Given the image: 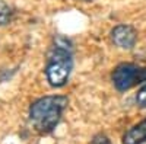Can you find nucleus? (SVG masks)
<instances>
[{"label":"nucleus","mask_w":146,"mask_h":144,"mask_svg":"<svg viewBox=\"0 0 146 144\" xmlns=\"http://www.w3.org/2000/svg\"><path fill=\"white\" fill-rule=\"evenodd\" d=\"M111 79L117 90L126 92L146 82V67H140L131 63H123L114 68Z\"/></svg>","instance_id":"7ed1b4c3"},{"label":"nucleus","mask_w":146,"mask_h":144,"mask_svg":"<svg viewBox=\"0 0 146 144\" xmlns=\"http://www.w3.org/2000/svg\"><path fill=\"white\" fill-rule=\"evenodd\" d=\"M12 16H13V9H12L6 2L0 0V26L9 23Z\"/></svg>","instance_id":"423d86ee"},{"label":"nucleus","mask_w":146,"mask_h":144,"mask_svg":"<svg viewBox=\"0 0 146 144\" xmlns=\"http://www.w3.org/2000/svg\"><path fill=\"white\" fill-rule=\"evenodd\" d=\"M73 60L70 50L64 45H57L45 66V77L53 87H63L72 73Z\"/></svg>","instance_id":"f03ea898"},{"label":"nucleus","mask_w":146,"mask_h":144,"mask_svg":"<svg viewBox=\"0 0 146 144\" xmlns=\"http://www.w3.org/2000/svg\"><path fill=\"white\" fill-rule=\"evenodd\" d=\"M113 42L123 50H131L137 41V34L130 25H117L111 31Z\"/></svg>","instance_id":"20e7f679"},{"label":"nucleus","mask_w":146,"mask_h":144,"mask_svg":"<svg viewBox=\"0 0 146 144\" xmlns=\"http://www.w3.org/2000/svg\"><path fill=\"white\" fill-rule=\"evenodd\" d=\"M123 144H146V118L126 131Z\"/></svg>","instance_id":"39448f33"},{"label":"nucleus","mask_w":146,"mask_h":144,"mask_svg":"<svg viewBox=\"0 0 146 144\" xmlns=\"http://www.w3.org/2000/svg\"><path fill=\"white\" fill-rule=\"evenodd\" d=\"M136 103L139 108H146V83L136 93Z\"/></svg>","instance_id":"0eeeda50"},{"label":"nucleus","mask_w":146,"mask_h":144,"mask_svg":"<svg viewBox=\"0 0 146 144\" xmlns=\"http://www.w3.org/2000/svg\"><path fill=\"white\" fill-rule=\"evenodd\" d=\"M92 144H111V141H110V138L104 134H98L95 135L94 140H92Z\"/></svg>","instance_id":"6e6552de"},{"label":"nucleus","mask_w":146,"mask_h":144,"mask_svg":"<svg viewBox=\"0 0 146 144\" xmlns=\"http://www.w3.org/2000/svg\"><path fill=\"white\" fill-rule=\"evenodd\" d=\"M69 103L66 96H44L35 101L29 108V121L35 131L48 134L57 127Z\"/></svg>","instance_id":"f257e3e1"}]
</instances>
